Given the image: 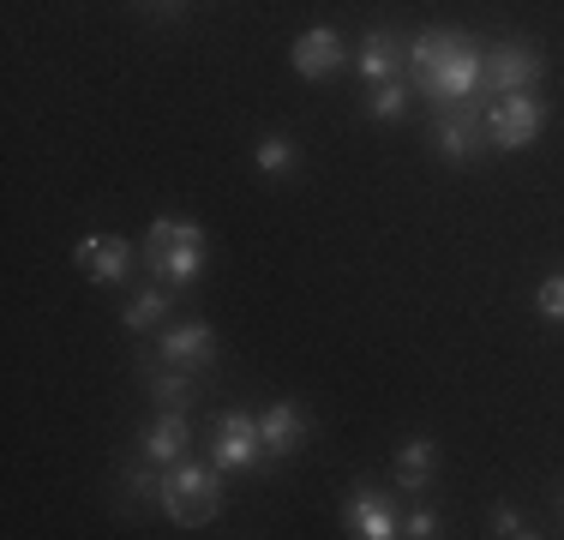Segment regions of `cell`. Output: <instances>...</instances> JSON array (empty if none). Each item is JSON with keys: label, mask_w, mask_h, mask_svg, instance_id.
<instances>
[{"label": "cell", "mask_w": 564, "mask_h": 540, "mask_svg": "<svg viewBox=\"0 0 564 540\" xmlns=\"http://www.w3.org/2000/svg\"><path fill=\"white\" fill-rule=\"evenodd\" d=\"M409 73L421 78L426 108L480 97V48L463 31H451V24H433V31L409 36Z\"/></svg>", "instance_id": "1"}, {"label": "cell", "mask_w": 564, "mask_h": 540, "mask_svg": "<svg viewBox=\"0 0 564 540\" xmlns=\"http://www.w3.org/2000/svg\"><path fill=\"white\" fill-rule=\"evenodd\" d=\"M151 282H169V289H193L198 270H205V228L193 216H156L144 228V247H139Z\"/></svg>", "instance_id": "2"}, {"label": "cell", "mask_w": 564, "mask_h": 540, "mask_svg": "<svg viewBox=\"0 0 564 540\" xmlns=\"http://www.w3.org/2000/svg\"><path fill=\"white\" fill-rule=\"evenodd\" d=\"M163 510L181 529H205V522H217L223 510V468L217 463H174L163 468Z\"/></svg>", "instance_id": "3"}, {"label": "cell", "mask_w": 564, "mask_h": 540, "mask_svg": "<svg viewBox=\"0 0 564 540\" xmlns=\"http://www.w3.org/2000/svg\"><path fill=\"white\" fill-rule=\"evenodd\" d=\"M546 73V54L534 43H492L480 54V97H522Z\"/></svg>", "instance_id": "4"}, {"label": "cell", "mask_w": 564, "mask_h": 540, "mask_svg": "<svg viewBox=\"0 0 564 540\" xmlns=\"http://www.w3.org/2000/svg\"><path fill=\"white\" fill-rule=\"evenodd\" d=\"M433 151L445 162H475L487 151V102L468 97V102L433 108Z\"/></svg>", "instance_id": "5"}, {"label": "cell", "mask_w": 564, "mask_h": 540, "mask_svg": "<svg viewBox=\"0 0 564 540\" xmlns=\"http://www.w3.org/2000/svg\"><path fill=\"white\" fill-rule=\"evenodd\" d=\"M210 463L223 475H252L264 463V432H259V414L247 409H223L217 414V432H210Z\"/></svg>", "instance_id": "6"}, {"label": "cell", "mask_w": 564, "mask_h": 540, "mask_svg": "<svg viewBox=\"0 0 564 540\" xmlns=\"http://www.w3.org/2000/svg\"><path fill=\"white\" fill-rule=\"evenodd\" d=\"M541 127H546V108H541L534 90L487 102V144L492 151H529V144L541 139Z\"/></svg>", "instance_id": "7"}, {"label": "cell", "mask_w": 564, "mask_h": 540, "mask_svg": "<svg viewBox=\"0 0 564 540\" xmlns=\"http://www.w3.org/2000/svg\"><path fill=\"white\" fill-rule=\"evenodd\" d=\"M156 360L163 367H181V372H205L217 360V331L205 318H181V324H163L156 336Z\"/></svg>", "instance_id": "8"}, {"label": "cell", "mask_w": 564, "mask_h": 540, "mask_svg": "<svg viewBox=\"0 0 564 540\" xmlns=\"http://www.w3.org/2000/svg\"><path fill=\"white\" fill-rule=\"evenodd\" d=\"M78 270H85L90 282H102V289H115V282L132 277V240L127 235H85L73 247Z\"/></svg>", "instance_id": "9"}, {"label": "cell", "mask_w": 564, "mask_h": 540, "mask_svg": "<svg viewBox=\"0 0 564 540\" xmlns=\"http://www.w3.org/2000/svg\"><path fill=\"white\" fill-rule=\"evenodd\" d=\"M343 529L355 540H391V534H402V522H397V505L384 493L355 486V493L343 498Z\"/></svg>", "instance_id": "10"}, {"label": "cell", "mask_w": 564, "mask_h": 540, "mask_svg": "<svg viewBox=\"0 0 564 540\" xmlns=\"http://www.w3.org/2000/svg\"><path fill=\"white\" fill-rule=\"evenodd\" d=\"M139 451L144 463L156 468H174L186 451H193V426H186V409H156V421L139 432Z\"/></svg>", "instance_id": "11"}, {"label": "cell", "mask_w": 564, "mask_h": 540, "mask_svg": "<svg viewBox=\"0 0 564 540\" xmlns=\"http://www.w3.org/2000/svg\"><path fill=\"white\" fill-rule=\"evenodd\" d=\"M355 66H360V78H367V85L402 78V73H409V36H397V31H367V36H360V48H355Z\"/></svg>", "instance_id": "12"}, {"label": "cell", "mask_w": 564, "mask_h": 540, "mask_svg": "<svg viewBox=\"0 0 564 540\" xmlns=\"http://www.w3.org/2000/svg\"><path fill=\"white\" fill-rule=\"evenodd\" d=\"M289 61H294V73H301V78H325V73H337V66L348 61V48H343V36L330 31V24H313V31L294 36Z\"/></svg>", "instance_id": "13"}, {"label": "cell", "mask_w": 564, "mask_h": 540, "mask_svg": "<svg viewBox=\"0 0 564 540\" xmlns=\"http://www.w3.org/2000/svg\"><path fill=\"white\" fill-rule=\"evenodd\" d=\"M259 432H264V451L271 456H294L306 444V432H313V414H306L301 402H271V409L259 414Z\"/></svg>", "instance_id": "14"}, {"label": "cell", "mask_w": 564, "mask_h": 540, "mask_svg": "<svg viewBox=\"0 0 564 540\" xmlns=\"http://www.w3.org/2000/svg\"><path fill=\"white\" fill-rule=\"evenodd\" d=\"M169 306H174V289H169V282H151V289H139V294L127 301L120 324H127L132 336H144V331H156V324L169 318Z\"/></svg>", "instance_id": "15"}, {"label": "cell", "mask_w": 564, "mask_h": 540, "mask_svg": "<svg viewBox=\"0 0 564 540\" xmlns=\"http://www.w3.org/2000/svg\"><path fill=\"white\" fill-rule=\"evenodd\" d=\"M391 475H397V486H426V480L438 475V444H433V439H409V444L397 451Z\"/></svg>", "instance_id": "16"}, {"label": "cell", "mask_w": 564, "mask_h": 540, "mask_svg": "<svg viewBox=\"0 0 564 540\" xmlns=\"http://www.w3.org/2000/svg\"><path fill=\"white\" fill-rule=\"evenodd\" d=\"M409 102H414L409 78H384V85H367V115H372V120H384V127L409 115Z\"/></svg>", "instance_id": "17"}, {"label": "cell", "mask_w": 564, "mask_h": 540, "mask_svg": "<svg viewBox=\"0 0 564 540\" xmlns=\"http://www.w3.org/2000/svg\"><path fill=\"white\" fill-rule=\"evenodd\" d=\"M193 378H198V372H181V367L156 372V378H151V402H156V409H193V397H198Z\"/></svg>", "instance_id": "18"}, {"label": "cell", "mask_w": 564, "mask_h": 540, "mask_svg": "<svg viewBox=\"0 0 564 540\" xmlns=\"http://www.w3.org/2000/svg\"><path fill=\"white\" fill-rule=\"evenodd\" d=\"M127 498H132V505H163V475H156V463L151 468H132V475H127Z\"/></svg>", "instance_id": "19"}, {"label": "cell", "mask_w": 564, "mask_h": 540, "mask_svg": "<svg viewBox=\"0 0 564 540\" xmlns=\"http://www.w3.org/2000/svg\"><path fill=\"white\" fill-rule=\"evenodd\" d=\"M259 169H264V174H289V169H294V144L282 139V132L259 139Z\"/></svg>", "instance_id": "20"}, {"label": "cell", "mask_w": 564, "mask_h": 540, "mask_svg": "<svg viewBox=\"0 0 564 540\" xmlns=\"http://www.w3.org/2000/svg\"><path fill=\"white\" fill-rule=\"evenodd\" d=\"M492 534H499V540H534V534H541V529H534V522L522 517V510H510V505H499V510H492Z\"/></svg>", "instance_id": "21"}, {"label": "cell", "mask_w": 564, "mask_h": 540, "mask_svg": "<svg viewBox=\"0 0 564 540\" xmlns=\"http://www.w3.org/2000/svg\"><path fill=\"white\" fill-rule=\"evenodd\" d=\"M534 306H541V318H564V277H546L534 289Z\"/></svg>", "instance_id": "22"}, {"label": "cell", "mask_w": 564, "mask_h": 540, "mask_svg": "<svg viewBox=\"0 0 564 540\" xmlns=\"http://www.w3.org/2000/svg\"><path fill=\"white\" fill-rule=\"evenodd\" d=\"M402 534H414V540H433V534H438V517H433V510H414V517L402 522Z\"/></svg>", "instance_id": "23"}, {"label": "cell", "mask_w": 564, "mask_h": 540, "mask_svg": "<svg viewBox=\"0 0 564 540\" xmlns=\"http://www.w3.org/2000/svg\"><path fill=\"white\" fill-rule=\"evenodd\" d=\"M151 7H163V12H169V7H181V0H151Z\"/></svg>", "instance_id": "24"}, {"label": "cell", "mask_w": 564, "mask_h": 540, "mask_svg": "<svg viewBox=\"0 0 564 540\" xmlns=\"http://www.w3.org/2000/svg\"><path fill=\"white\" fill-rule=\"evenodd\" d=\"M558 510H564V498H558Z\"/></svg>", "instance_id": "25"}]
</instances>
